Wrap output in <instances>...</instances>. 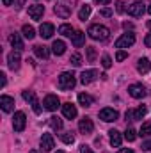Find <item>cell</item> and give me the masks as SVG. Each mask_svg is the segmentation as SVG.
Wrapping results in <instances>:
<instances>
[{"label": "cell", "mask_w": 151, "mask_h": 153, "mask_svg": "<svg viewBox=\"0 0 151 153\" xmlns=\"http://www.w3.org/2000/svg\"><path fill=\"white\" fill-rule=\"evenodd\" d=\"M85 52H87V61L94 62L96 61V48L94 46H85Z\"/></svg>", "instance_id": "obj_31"}, {"label": "cell", "mask_w": 151, "mask_h": 153, "mask_svg": "<svg viewBox=\"0 0 151 153\" xmlns=\"http://www.w3.org/2000/svg\"><path fill=\"white\" fill-rule=\"evenodd\" d=\"M124 117H126V123H128V121H133V111H132V109H130V111H126Z\"/></svg>", "instance_id": "obj_40"}, {"label": "cell", "mask_w": 151, "mask_h": 153, "mask_svg": "<svg viewBox=\"0 0 151 153\" xmlns=\"http://www.w3.org/2000/svg\"><path fill=\"white\" fill-rule=\"evenodd\" d=\"M101 66H103L105 70H109V68L112 66V61H110L109 55H103V57H101Z\"/></svg>", "instance_id": "obj_36"}, {"label": "cell", "mask_w": 151, "mask_h": 153, "mask_svg": "<svg viewBox=\"0 0 151 153\" xmlns=\"http://www.w3.org/2000/svg\"><path fill=\"white\" fill-rule=\"evenodd\" d=\"M91 11H93V9H91V5H87V4H85V5H82V9L78 11V18H80L82 22H85V20L91 16Z\"/></svg>", "instance_id": "obj_27"}, {"label": "cell", "mask_w": 151, "mask_h": 153, "mask_svg": "<svg viewBox=\"0 0 151 153\" xmlns=\"http://www.w3.org/2000/svg\"><path fill=\"white\" fill-rule=\"evenodd\" d=\"M124 139L130 141V143L135 141V139H137V132H135L133 128H126V132H124Z\"/></svg>", "instance_id": "obj_34"}, {"label": "cell", "mask_w": 151, "mask_h": 153, "mask_svg": "<svg viewBox=\"0 0 151 153\" xmlns=\"http://www.w3.org/2000/svg\"><path fill=\"white\" fill-rule=\"evenodd\" d=\"M70 62H71L75 68H78V66L82 64V55H80V53H73V55H71V59H70Z\"/></svg>", "instance_id": "obj_35"}, {"label": "cell", "mask_w": 151, "mask_h": 153, "mask_svg": "<svg viewBox=\"0 0 151 153\" xmlns=\"http://www.w3.org/2000/svg\"><path fill=\"white\" fill-rule=\"evenodd\" d=\"M9 43H11V46H13L14 50H18V52H21V50H23V39H21L20 34L13 32V34L9 36Z\"/></svg>", "instance_id": "obj_18"}, {"label": "cell", "mask_w": 151, "mask_h": 153, "mask_svg": "<svg viewBox=\"0 0 151 153\" xmlns=\"http://www.w3.org/2000/svg\"><path fill=\"white\" fill-rule=\"evenodd\" d=\"M133 43H135V34L133 32H126V34H123L121 38L115 41V48H128Z\"/></svg>", "instance_id": "obj_5"}, {"label": "cell", "mask_w": 151, "mask_h": 153, "mask_svg": "<svg viewBox=\"0 0 151 153\" xmlns=\"http://www.w3.org/2000/svg\"><path fill=\"white\" fill-rule=\"evenodd\" d=\"M128 93H130V96H132V98L141 100V98H144V96H146V87H144L142 84H132V85L128 87Z\"/></svg>", "instance_id": "obj_9"}, {"label": "cell", "mask_w": 151, "mask_h": 153, "mask_svg": "<svg viewBox=\"0 0 151 153\" xmlns=\"http://www.w3.org/2000/svg\"><path fill=\"white\" fill-rule=\"evenodd\" d=\"M25 125H27L25 112H21V111L14 112V117H13V128H14V132H23L25 130Z\"/></svg>", "instance_id": "obj_3"}, {"label": "cell", "mask_w": 151, "mask_h": 153, "mask_svg": "<svg viewBox=\"0 0 151 153\" xmlns=\"http://www.w3.org/2000/svg\"><path fill=\"white\" fill-rule=\"evenodd\" d=\"M78 103H80L82 107H91V105L94 103V98L89 96V94H85V93H82V94H78Z\"/></svg>", "instance_id": "obj_25"}, {"label": "cell", "mask_w": 151, "mask_h": 153, "mask_svg": "<svg viewBox=\"0 0 151 153\" xmlns=\"http://www.w3.org/2000/svg\"><path fill=\"white\" fill-rule=\"evenodd\" d=\"M126 57H128V53H126L124 50H119V52L115 53V59H117V61H124Z\"/></svg>", "instance_id": "obj_37"}, {"label": "cell", "mask_w": 151, "mask_h": 153, "mask_svg": "<svg viewBox=\"0 0 151 153\" xmlns=\"http://www.w3.org/2000/svg\"><path fill=\"white\" fill-rule=\"evenodd\" d=\"M5 84H7V80H5V75H4V73H0V85H2V87H5Z\"/></svg>", "instance_id": "obj_44"}, {"label": "cell", "mask_w": 151, "mask_h": 153, "mask_svg": "<svg viewBox=\"0 0 151 153\" xmlns=\"http://www.w3.org/2000/svg\"><path fill=\"white\" fill-rule=\"evenodd\" d=\"M142 150H144V152H150L151 150V139L146 141V143H142Z\"/></svg>", "instance_id": "obj_42"}, {"label": "cell", "mask_w": 151, "mask_h": 153, "mask_svg": "<svg viewBox=\"0 0 151 153\" xmlns=\"http://www.w3.org/2000/svg\"><path fill=\"white\" fill-rule=\"evenodd\" d=\"M96 4H100V5H107V4H110L112 0H94Z\"/></svg>", "instance_id": "obj_45"}, {"label": "cell", "mask_w": 151, "mask_h": 153, "mask_svg": "<svg viewBox=\"0 0 151 153\" xmlns=\"http://www.w3.org/2000/svg\"><path fill=\"white\" fill-rule=\"evenodd\" d=\"M43 13H44V5H41V4H36V5H30L29 7V16L32 20H41Z\"/></svg>", "instance_id": "obj_17"}, {"label": "cell", "mask_w": 151, "mask_h": 153, "mask_svg": "<svg viewBox=\"0 0 151 153\" xmlns=\"http://www.w3.org/2000/svg\"><path fill=\"white\" fill-rule=\"evenodd\" d=\"M57 85H59V89H62V91H70V89H73V87L76 85L75 75H73V73H70V71L61 73L59 80H57Z\"/></svg>", "instance_id": "obj_2"}, {"label": "cell", "mask_w": 151, "mask_h": 153, "mask_svg": "<svg viewBox=\"0 0 151 153\" xmlns=\"http://www.w3.org/2000/svg\"><path fill=\"white\" fill-rule=\"evenodd\" d=\"M52 52H53L55 55H62V53L66 52V43L61 41V39L53 41V45H52Z\"/></svg>", "instance_id": "obj_23"}, {"label": "cell", "mask_w": 151, "mask_h": 153, "mask_svg": "<svg viewBox=\"0 0 151 153\" xmlns=\"http://www.w3.org/2000/svg\"><path fill=\"white\" fill-rule=\"evenodd\" d=\"M109 134H110V144H112L114 148H119V146H121V143H123L121 132H117V130H114V128H112Z\"/></svg>", "instance_id": "obj_21"}, {"label": "cell", "mask_w": 151, "mask_h": 153, "mask_svg": "<svg viewBox=\"0 0 151 153\" xmlns=\"http://www.w3.org/2000/svg\"><path fill=\"white\" fill-rule=\"evenodd\" d=\"M117 153H133V150H130V148H123V150H119Z\"/></svg>", "instance_id": "obj_46"}, {"label": "cell", "mask_w": 151, "mask_h": 153, "mask_svg": "<svg viewBox=\"0 0 151 153\" xmlns=\"http://www.w3.org/2000/svg\"><path fill=\"white\" fill-rule=\"evenodd\" d=\"M117 117H119V112H117L115 109H110V107H107V109H101V111H100V119H101V121H105V123L115 121Z\"/></svg>", "instance_id": "obj_8"}, {"label": "cell", "mask_w": 151, "mask_h": 153, "mask_svg": "<svg viewBox=\"0 0 151 153\" xmlns=\"http://www.w3.org/2000/svg\"><path fill=\"white\" fill-rule=\"evenodd\" d=\"M53 13H55L59 18L66 20V18L71 16V5H68V4H57V5L53 7Z\"/></svg>", "instance_id": "obj_10"}, {"label": "cell", "mask_w": 151, "mask_h": 153, "mask_svg": "<svg viewBox=\"0 0 151 153\" xmlns=\"http://www.w3.org/2000/svg\"><path fill=\"white\" fill-rule=\"evenodd\" d=\"M78 130L85 135V134H91L94 130V125H93V119L91 117H82L80 123H78Z\"/></svg>", "instance_id": "obj_13"}, {"label": "cell", "mask_w": 151, "mask_h": 153, "mask_svg": "<svg viewBox=\"0 0 151 153\" xmlns=\"http://www.w3.org/2000/svg\"><path fill=\"white\" fill-rule=\"evenodd\" d=\"M53 32H55V27L52 23H41V27H39V36L41 38L50 39L53 36Z\"/></svg>", "instance_id": "obj_16"}, {"label": "cell", "mask_w": 151, "mask_h": 153, "mask_svg": "<svg viewBox=\"0 0 151 153\" xmlns=\"http://www.w3.org/2000/svg\"><path fill=\"white\" fill-rule=\"evenodd\" d=\"M144 116H146V107L141 105V107H137V109L133 111V121H139V119H142Z\"/></svg>", "instance_id": "obj_30"}, {"label": "cell", "mask_w": 151, "mask_h": 153, "mask_svg": "<svg viewBox=\"0 0 151 153\" xmlns=\"http://www.w3.org/2000/svg\"><path fill=\"white\" fill-rule=\"evenodd\" d=\"M115 11L117 13H124V2H121V0L115 2Z\"/></svg>", "instance_id": "obj_38"}, {"label": "cell", "mask_w": 151, "mask_h": 153, "mask_svg": "<svg viewBox=\"0 0 151 153\" xmlns=\"http://www.w3.org/2000/svg\"><path fill=\"white\" fill-rule=\"evenodd\" d=\"M148 27H150V29H151V20H150V22H148Z\"/></svg>", "instance_id": "obj_50"}, {"label": "cell", "mask_w": 151, "mask_h": 153, "mask_svg": "<svg viewBox=\"0 0 151 153\" xmlns=\"http://www.w3.org/2000/svg\"><path fill=\"white\" fill-rule=\"evenodd\" d=\"M96 76H98V71H96V70H85V71H82V75H80V82H82L84 85H87V84L94 82Z\"/></svg>", "instance_id": "obj_14"}, {"label": "cell", "mask_w": 151, "mask_h": 153, "mask_svg": "<svg viewBox=\"0 0 151 153\" xmlns=\"http://www.w3.org/2000/svg\"><path fill=\"white\" fill-rule=\"evenodd\" d=\"M148 13H150V14H151V5H150V7H148Z\"/></svg>", "instance_id": "obj_51"}, {"label": "cell", "mask_w": 151, "mask_h": 153, "mask_svg": "<svg viewBox=\"0 0 151 153\" xmlns=\"http://www.w3.org/2000/svg\"><path fill=\"white\" fill-rule=\"evenodd\" d=\"M55 148V141L52 137V134H43L41 135V150L43 152H52Z\"/></svg>", "instance_id": "obj_11"}, {"label": "cell", "mask_w": 151, "mask_h": 153, "mask_svg": "<svg viewBox=\"0 0 151 153\" xmlns=\"http://www.w3.org/2000/svg\"><path fill=\"white\" fill-rule=\"evenodd\" d=\"M21 96H23L25 102H29V103L32 105V111H34L36 114H41V105H39V102H38V98H36V93H34V91H23Z\"/></svg>", "instance_id": "obj_4"}, {"label": "cell", "mask_w": 151, "mask_h": 153, "mask_svg": "<svg viewBox=\"0 0 151 153\" xmlns=\"http://www.w3.org/2000/svg\"><path fill=\"white\" fill-rule=\"evenodd\" d=\"M61 139H62V143H66V144H73V143H75L73 132H64V134L61 135Z\"/></svg>", "instance_id": "obj_32"}, {"label": "cell", "mask_w": 151, "mask_h": 153, "mask_svg": "<svg viewBox=\"0 0 151 153\" xmlns=\"http://www.w3.org/2000/svg\"><path fill=\"white\" fill-rule=\"evenodd\" d=\"M30 153H41V152H38V150H30Z\"/></svg>", "instance_id": "obj_49"}, {"label": "cell", "mask_w": 151, "mask_h": 153, "mask_svg": "<svg viewBox=\"0 0 151 153\" xmlns=\"http://www.w3.org/2000/svg\"><path fill=\"white\" fill-rule=\"evenodd\" d=\"M23 4H25V0H18V9H20V7H21Z\"/></svg>", "instance_id": "obj_48"}, {"label": "cell", "mask_w": 151, "mask_h": 153, "mask_svg": "<svg viewBox=\"0 0 151 153\" xmlns=\"http://www.w3.org/2000/svg\"><path fill=\"white\" fill-rule=\"evenodd\" d=\"M80 153H94V152H93V150H91L89 146H85V144H82V146H80Z\"/></svg>", "instance_id": "obj_41"}, {"label": "cell", "mask_w": 151, "mask_h": 153, "mask_svg": "<svg viewBox=\"0 0 151 153\" xmlns=\"http://www.w3.org/2000/svg\"><path fill=\"white\" fill-rule=\"evenodd\" d=\"M87 34H89V38H93L94 41H105V39H109V36H110V30H109L105 25L94 23V25L89 27Z\"/></svg>", "instance_id": "obj_1"}, {"label": "cell", "mask_w": 151, "mask_h": 153, "mask_svg": "<svg viewBox=\"0 0 151 153\" xmlns=\"http://www.w3.org/2000/svg\"><path fill=\"white\" fill-rule=\"evenodd\" d=\"M62 114L68 119H73V117H76V107L73 103H64L62 105Z\"/></svg>", "instance_id": "obj_20"}, {"label": "cell", "mask_w": 151, "mask_h": 153, "mask_svg": "<svg viewBox=\"0 0 151 153\" xmlns=\"http://www.w3.org/2000/svg\"><path fill=\"white\" fill-rule=\"evenodd\" d=\"M57 153H64V152H57Z\"/></svg>", "instance_id": "obj_52"}, {"label": "cell", "mask_w": 151, "mask_h": 153, "mask_svg": "<svg viewBox=\"0 0 151 153\" xmlns=\"http://www.w3.org/2000/svg\"><path fill=\"white\" fill-rule=\"evenodd\" d=\"M144 45H146L148 48H151V32L146 36V39H144Z\"/></svg>", "instance_id": "obj_43"}, {"label": "cell", "mask_w": 151, "mask_h": 153, "mask_svg": "<svg viewBox=\"0 0 151 153\" xmlns=\"http://www.w3.org/2000/svg\"><path fill=\"white\" fill-rule=\"evenodd\" d=\"M0 107H2L4 112H11V111L14 109V98H11V96H7V94L0 96Z\"/></svg>", "instance_id": "obj_15"}, {"label": "cell", "mask_w": 151, "mask_h": 153, "mask_svg": "<svg viewBox=\"0 0 151 153\" xmlns=\"http://www.w3.org/2000/svg\"><path fill=\"white\" fill-rule=\"evenodd\" d=\"M150 70H151L150 59H148V57H142V59H139V62H137V71H139L141 75H146Z\"/></svg>", "instance_id": "obj_19"}, {"label": "cell", "mask_w": 151, "mask_h": 153, "mask_svg": "<svg viewBox=\"0 0 151 153\" xmlns=\"http://www.w3.org/2000/svg\"><path fill=\"white\" fill-rule=\"evenodd\" d=\"M20 62H21V57H20V52L18 50H13L9 55H7V64L11 70H18L20 68Z\"/></svg>", "instance_id": "obj_12"}, {"label": "cell", "mask_w": 151, "mask_h": 153, "mask_svg": "<svg viewBox=\"0 0 151 153\" xmlns=\"http://www.w3.org/2000/svg\"><path fill=\"white\" fill-rule=\"evenodd\" d=\"M2 2H4V5H11V4H13L14 0H2Z\"/></svg>", "instance_id": "obj_47"}, {"label": "cell", "mask_w": 151, "mask_h": 153, "mask_svg": "<svg viewBox=\"0 0 151 153\" xmlns=\"http://www.w3.org/2000/svg\"><path fill=\"white\" fill-rule=\"evenodd\" d=\"M100 14H101V16H105V18H109V16H112V9L105 7V9H101V11H100Z\"/></svg>", "instance_id": "obj_39"}, {"label": "cell", "mask_w": 151, "mask_h": 153, "mask_svg": "<svg viewBox=\"0 0 151 153\" xmlns=\"http://www.w3.org/2000/svg\"><path fill=\"white\" fill-rule=\"evenodd\" d=\"M50 126H52V130L61 132V130H62V119H59L57 116H52V117H50Z\"/></svg>", "instance_id": "obj_28"}, {"label": "cell", "mask_w": 151, "mask_h": 153, "mask_svg": "<svg viewBox=\"0 0 151 153\" xmlns=\"http://www.w3.org/2000/svg\"><path fill=\"white\" fill-rule=\"evenodd\" d=\"M43 105H44V109H46V111L53 112V111H57V109L61 107V100H59V98H57L55 94H48V96L44 98Z\"/></svg>", "instance_id": "obj_7"}, {"label": "cell", "mask_w": 151, "mask_h": 153, "mask_svg": "<svg viewBox=\"0 0 151 153\" xmlns=\"http://www.w3.org/2000/svg\"><path fill=\"white\" fill-rule=\"evenodd\" d=\"M59 34H62V36H68V38H73V34H75V29H73L71 25L64 23V25H61V27H59Z\"/></svg>", "instance_id": "obj_26"}, {"label": "cell", "mask_w": 151, "mask_h": 153, "mask_svg": "<svg viewBox=\"0 0 151 153\" xmlns=\"http://www.w3.org/2000/svg\"><path fill=\"white\" fill-rule=\"evenodd\" d=\"M71 41H73V45H75L76 48H80V46L85 45V34H84L82 30H75V34H73Z\"/></svg>", "instance_id": "obj_22"}, {"label": "cell", "mask_w": 151, "mask_h": 153, "mask_svg": "<svg viewBox=\"0 0 151 153\" xmlns=\"http://www.w3.org/2000/svg\"><path fill=\"white\" fill-rule=\"evenodd\" d=\"M128 14L130 16H133V18H141L142 14H144V11H146V7H144V4L142 2H133V4H130L128 5Z\"/></svg>", "instance_id": "obj_6"}, {"label": "cell", "mask_w": 151, "mask_h": 153, "mask_svg": "<svg viewBox=\"0 0 151 153\" xmlns=\"http://www.w3.org/2000/svg\"><path fill=\"white\" fill-rule=\"evenodd\" d=\"M34 53L38 55L39 59H48V57H50V50H48L44 45H36V46H34Z\"/></svg>", "instance_id": "obj_24"}, {"label": "cell", "mask_w": 151, "mask_h": 153, "mask_svg": "<svg viewBox=\"0 0 151 153\" xmlns=\"http://www.w3.org/2000/svg\"><path fill=\"white\" fill-rule=\"evenodd\" d=\"M139 135H141V137H148V135H151V123H144V125L141 126Z\"/></svg>", "instance_id": "obj_33"}, {"label": "cell", "mask_w": 151, "mask_h": 153, "mask_svg": "<svg viewBox=\"0 0 151 153\" xmlns=\"http://www.w3.org/2000/svg\"><path fill=\"white\" fill-rule=\"evenodd\" d=\"M21 34H23L27 39H34L36 30H34V27H30V25H23V27H21Z\"/></svg>", "instance_id": "obj_29"}]
</instances>
